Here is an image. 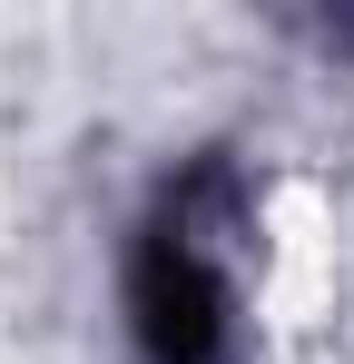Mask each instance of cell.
Wrapping results in <instances>:
<instances>
[{"mask_svg":"<svg viewBox=\"0 0 354 364\" xmlns=\"http://www.w3.org/2000/svg\"><path fill=\"white\" fill-rule=\"evenodd\" d=\"M227 227H236L227 168H197L187 187H168L158 217L138 227V256H128L138 364H227L236 355V266L217 246Z\"/></svg>","mask_w":354,"mask_h":364,"instance_id":"6da1fadb","label":"cell"}]
</instances>
